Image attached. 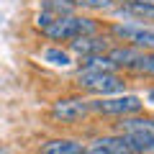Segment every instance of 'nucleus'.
<instances>
[{"instance_id": "3", "label": "nucleus", "mask_w": 154, "mask_h": 154, "mask_svg": "<svg viewBox=\"0 0 154 154\" xmlns=\"http://www.w3.org/2000/svg\"><path fill=\"white\" fill-rule=\"evenodd\" d=\"M77 88L85 93H95L98 98H108V95H121L126 90V80L118 72H90L80 69L77 72Z\"/></svg>"}, {"instance_id": "18", "label": "nucleus", "mask_w": 154, "mask_h": 154, "mask_svg": "<svg viewBox=\"0 0 154 154\" xmlns=\"http://www.w3.org/2000/svg\"><path fill=\"white\" fill-rule=\"evenodd\" d=\"M54 21H57V18L51 16V13H44V11H41V13L36 16V28H41V31H46V28H49V26H51Z\"/></svg>"}, {"instance_id": "15", "label": "nucleus", "mask_w": 154, "mask_h": 154, "mask_svg": "<svg viewBox=\"0 0 154 154\" xmlns=\"http://www.w3.org/2000/svg\"><path fill=\"white\" fill-rule=\"evenodd\" d=\"M44 59L49 62V64L54 67H69L72 64V54L67 49H62V46H51V49L44 51Z\"/></svg>"}, {"instance_id": "4", "label": "nucleus", "mask_w": 154, "mask_h": 154, "mask_svg": "<svg viewBox=\"0 0 154 154\" xmlns=\"http://www.w3.org/2000/svg\"><path fill=\"white\" fill-rule=\"evenodd\" d=\"M144 103L139 95H108V98H95L90 100V113H100V116H116V118H126V116H136L141 113Z\"/></svg>"}, {"instance_id": "7", "label": "nucleus", "mask_w": 154, "mask_h": 154, "mask_svg": "<svg viewBox=\"0 0 154 154\" xmlns=\"http://www.w3.org/2000/svg\"><path fill=\"white\" fill-rule=\"evenodd\" d=\"M116 131L126 136V134H154V116H126V118H118L116 123Z\"/></svg>"}, {"instance_id": "5", "label": "nucleus", "mask_w": 154, "mask_h": 154, "mask_svg": "<svg viewBox=\"0 0 154 154\" xmlns=\"http://www.w3.org/2000/svg\"><path fill=\"white\" fill-rule=\"evenodd\" d=\"M51 118L57 123H77L85 121L90 116V100L82 95H69V98H59L51 105Z\"/></svg>"}, {"instance_id": "1", "label": "nucleus", "mask_w": 154, "mask_h": 154, "mask_svg": "<svg viewBox=\"0 0 154 154\" xmlns=\"http://www.w3.org/2000/svg\"><path fill=\"white\" fill-rule=\"evenodd\" d=\"M100 26L95 18H88V16H80V13H72V16H62L51 23L49 28L44 31V36L49 41H67L69 44L72 38H80V36H93L98 33Z\"/></svg>"}, {"instance_id": "17", "label": "nucleus", "mask_w": 154, "mask_h": 154, "mask_svg": "<svg viewBox=\"0 0 154 154\" xmlns=\"http://www.w3.org/2000/svg\"><path fill=\"white\" fill-rule=\"evenodd\" d=\"M75 8H88V11H110L113 0H69Z\"/></svg>"}, {"instance_id": "12", "label": "nucleus", "mask_w": 154, "mask_h": 154, "mask_svg": "<svg viewBox=\"0 0 154 154\" xmlns=\"http://www.w3.org/2000/svg\"><path fill=\"white\" fill-rule=\"evenodd\" d=\"M41 11L51 13L54 18H62V16H72V13H77V8L72 5L69 0H41Z\"/></svg>"}, {"instance_id": "14", "label": "nucleus", "mask_w": 154, "mask_h": 154, "mask_svg": "<svg viewBox=\"0 0 154 154\" xmlns=\"http://www.w3.org/2000/svg\"><path fill=\"white\" fill-rule=\"evenodd\" d=\"M80 69H90V72H118L110 59L105 54H98V57H88V59H80Z\"/></svg>"}, {"instance_id": "8", "label": "nucleus", "mask_w": 154, "mask_h": 154, "mask_svg": "<svg viewBox=\"0 0 154 154\" xmlns=\"http://www.w3.org/2000/svg\"><path fill=\"white\" fill-rule=\"evenodd\" d=\"M139 54L141 51H136V49H131V46H123V44H113L108 49V59H110V64L116 67V69H131L134 67V62L139 59Z\"/></svg>"}, {"instance_id": "16", "label": "nucleus", "mask_w": 154, "mask_h": 154, "mask_svg": "<svg viewBox=\"0 0 154 154\" xmlns=\"http://www.w3.org/2000/svg\"><path fill=\"white\" fill-rule=\"evenodd\" d=\"M131 72L144 75V77H154V51H141V54H139V59L134 62Z\"/></svg>"}, {"instance_id": "11", "label": "nucleus", "mask_w": 154, "mask_h": 154, "mask_svg": "<svg viewBox=\"0 0 154 154\" xmlns=\"http://www.w3.org/2000/svg\"><path fill=\"white\" fill-rule=\"evenodd\" d=\"M131 154H154V134H126Z\"/></svg>"}, {"instance_id": "6", "label": "nucleus", "mask_w": 154, "mask_h": 154, "mask_svg": "<svg viewBox=\"0 0 154 154\" xmlns=\"http://www.w3.org/2000/svg\"><path fill=\"white\" fill-rule=\"evenodd\" d=\"M113 38L105 36V33H93V36H80V38H72L69 44V54L72 57H80V59H88V57H98V54H108V49Z\"/></svg>"}, {"instance_id": "13", "label": "nucleus", "mask_w": 154, "mask_h": 154, "mask_svg": "<svg viewBox=\"0 0 154 154\" xmlns=\"http://www.w3.org/2000/svg\"><path fill=\"white\" fill-rule=\"evenodd\" d=\"M118 13L134 18V23H139V21H154V5H118Z\"/></svg>"}, {"instance_id": "2", "label": "nucleus", "mask_w": 154, "mask_h": 154, "mask_svg": "<svg viewBox=\"0 0 154 154\" xmlns=\"http://www.w3.org/2000/svg\"><path fill=\"white\" fill-rule=\"evenodd\" d=\"M110 36L123 46H131L136 51H154V28L134 21H113L108 26Z\"/></svg>"}, {"instance_id": "19", "label": "nucleus", "mask_w": 154, "mask_h": 154, "mask_svg": "<svg viewBox=\"0 0 154 154\" xmlns=\"http://www.w3.org/2000/svg\"><path fill=\"white\" fill-rule=\"evenodd\" d=\"M82 154H105V152H103V149H98V146H85Z\"/></svg>"}, {"instance_id": "10", "label": "nucleus", "mask_w": 154, "mask_h": 154, "mask_svg": "<svg viewBox=\"0 0 154 154\" xmlns=\"http://www.w3.org/2000/svg\"><path fill=\"white\" fill-rule=\"evenodd\" d=\"M90 146L103 149L105 154H131V149H128L126 139H123L121 134H105V136H98V139H93Z\"/></svg>"}, {"instance_id": "9", "label": "nucleus", "mask_w": 154, "mask_h": 154, "mask_svg": "<svg viewBox=\"0 0 154 154\" xmlns=\"http://www.w3.org/2000/svg\"><path fill=\"white\" fill-rule=\"evenodd\" d=\"M85 144L77 139H49L41 144V154H82Z\"/></svg>"}]
</instances>
